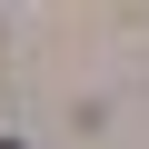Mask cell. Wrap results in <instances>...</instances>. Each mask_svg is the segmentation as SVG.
<instances>
[{"label": "cell", "instance_id": "cell-1", "mask_svg": "<svg viewBox=\"0 0 149 149\" xmlns=\"http://www.w3.org/2000/svg\"><path fill=\"white\" fill-rule=\"evenodd\" d=\"M0 149H20V139H0Z\"/></svg>", "mask_w": 149, "mask_h": 149}]
</instances>
